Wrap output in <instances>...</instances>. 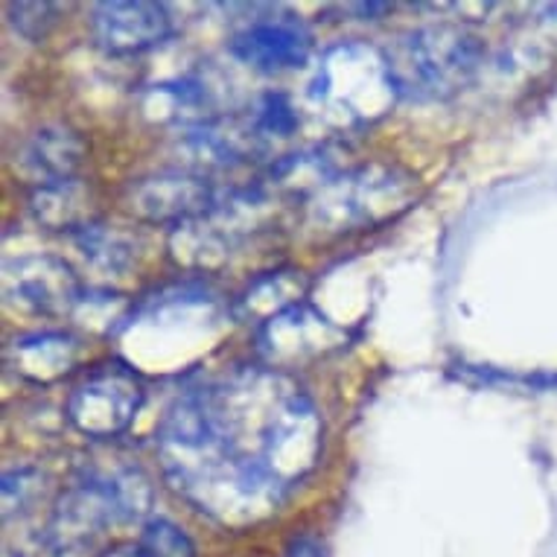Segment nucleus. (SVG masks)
I'll use <instances>...</instances> for the list:
<instances>
[{"instance_id": "obj_1", "label": "nucleus", "mask_w": 557, "mask_h": 557, "mask_svg": "<svg viewBox=\"0 0 557 557\" xmlns=\"http://www.w3.org/2000/svg\"><path fill=\"white\" fill-rule=\"evenodd\" d=\"M385 62L400 100L444 102L473 85L484 64V45L461 24L444 21L397 36Z\"/></svg>"}, {"instance_id": "obj_2", "label": "nucleus", "mask_w": 557, "mask_h": 557, "mask_svg": "<svg viewBox=\"0 0 557 557\" xmlns=\"http://www.w3.org/2000/svg\"><path fill=\"white\" fill-rule=\"evenodd\" d=\"M421 196L418 178L397 164H366L338 173L307 199V225L319 234H354L397 220Z\"/></svg>"}, {"instance_id": "obj_3", "label": "nucleus", "mask_w": 557, "mask_h": 557, "mask_svg": "<svg viewBox=\"0 0 557 557\" xmlns=\"http://www.w3.org/2000/svg\"><path fill=\"white\" fill-rule=\"evenodd\" d=\"M310 102L336 126H366L388 114L397 88L385 50L368 41H338L321 53L310 79Z\"/></svg>"}, {"instance_id": "obj_4", "label": "nucleus", "mask_w": 557, "mask_h": 557, "mask_svg": "<svg viewBox=\"0 0 557 557\" xmlns=\"http://www.w3.org/2000/svg\"><path fill=\"white\" fill-rule=\"evenodd\" d=\"M324 453V421L310 394L286 385L274 400L260 435L257 465L284 494L319 467Z\"/></svg>"}, {"instance_id": "obj_5", "label": "nucleus", "mask_w": 557, "mask_h": 557, "mask_svg": "<svg viewBox=\"0 0 557 557\" xmlns=\"http://www.w3.org/2000/svg\"><path fill=\"white\" fill-rule=\"evenodd\" d=\"M144 397H147L144 376L132 366L109 362V366L94 368L91 374L76 385L67 397L64 414L85 438L109 441L123 435L135 423Z\"/></svg>"}, {"instance_id": "obj_6", "label": "nucleus", "mask_w": 557, "mask_h": 557, "mask_svg": "<svg viewBox=\"0 0 557 557\" xmlns=\"http://www.w3.org/2000/svg\"><path fill=\"white\" fill-rule=\"evenodd\" d=\"M83 298V284L62 257L24 255L3 265V301L10 310L55 319L79 310Z\"/></svg>"}, {"instance_id": "obj_7", "label": "nucleus", "mask_w": 557, "mask_h": 557, "mask_svg": "<svg viewBox=\"0 0 557 557\" xmlns=\"http://www.w3.org/2000/svg\"><path fill=\"white\" fill-rule=\"evenodd\" d=\"M222 193L201 173L193 170H161L128 187L126 205L137 220L149 225L182 228L199 220L220 201Z\"/></svg>"}, {"instance_id": "obj_8", "label": "nucleus", "mask_w": 557, "mask_h": 557, "mask_svg": "<svg viewBox=\"0 0 557 557\" xmlns=\"http://www.w3.org/2000/svg\"><path fill=\"white\" fill-rule=\"evenodd\" d=\"M97 45L111 55H137L156 50L175 33L173 12L152 0H109L91 15Z\"/></svg>"}, {"instance_id": "obj_9", "label": "nucleus", "mask_w": 557, "mask_h": 557, "mask_svg": "<svg viewBox=\"0 0 557 557\" xmlns=\"http://www.w3.org/2000/svg\"><path fill=\"white\" fill-rule=\"evenodd\" d=\"M342 342H345V330L304 301L260 327V357L265 359V366L281 371L319 359L321 354L336 350Z\"/></svg>"}, {"instance_id": "obj_10", "label": "nucleus", "mask_w": 557, "mask_h": 557, "mask_svg": "<svg viewBox=\"0 0 557 557\" xmlns=\"http://www.w3.org/2000/svg\"><path fill=\"white\" fill-rule=\"evenodd\" d=\"M312 53L310 29L295 15H265L231 38V55L260 74H286L307 64Z\"/></svg>"}, {"instance_id": "obj_11", "label": "nucleus", "mask_w": 557, "mask_h": 557, "mask_svg": "<svg viewBox=\"0 0 557 557\" xmlns=\"http://www.w3.org/2000/svg\"><path fill=\"white\" fill-rule=\"evenodd\" d=\"M85 161V140L76 128L64 123H50L24 140L18 149V173L33 187L59 184L76 178V170Z\"/></svg>"}, {"instance_id": "obj_12", "label": "nucleus", "mask_w": 557, "mask_h": 557, "mask_svg": "<svg viewBox=\"0 0 557 557\" xmlns=\"http://www.w3.org/2000/svg\"><path fill=\"white\" fill-rule=\"evenodd\" d=\"M83 357V342L64 330H36L12 338L7 347V366L27 383H59L76 368Z\"/></svg>"}, {"instance_id": "obj_13", "label": "nucleus", "mask_w": 557, "mask_h": 557, "mask_svg": "<svg viewBox=\"0 0 557 557\" xmlns=\"http://www.w3.org/2000/svg\"><path fill=\"white\" fill-rule=\"evenodd\" d=\"M182 149L196 166H237L263 156L265 144L248 117H216L187 128Z\"/></svg>"}, {"instance_id": "obj_14", "label": "nucleus", "mask_w": 557, "mask_h": 557, "mask_svg": "<svg viewBox=\"0 0 557 557\" xmlns=\"http://www.w3.org/2000/svg\"><path fill=\"white\" fill-rule=\"evenodd\" d=\"M29 220L45 231H79L91 225L94 196L79 178L33 187L27 201Z\"/></svg>"}, {"instance_id": "obj_15", "label": "nucleus", "mask_w": 557, "mask_h": 557, "mask_svg": "<svg viewBox=\"0 0 557 557\" xmlns=\"http://www.w3.org/2000/svg\"><path fill=\"white\" fill-rule=\"evenodd\" d=\"M307 277L295 269H281V272H269L263 277H257L237 295L234 304V315L248 324H260L272 321L274 315H281L289 307L304 304L307 295Z\"/></svg>"}, {"instance_id": "obj_16", "label": "nucleus", "mask_w": 557, "mask_h": 557, "mask_svg": "<svg viewBox=\"0 0 557 557\" xmlns=\"http://www.w3.org/2000/svg\"><path fill=\"white\" fill-rule=\"evenodd\" d=\"M211 109V88L196 76H182V79H173V83L152 85L147 91V111L156 120H164V123H182L187 128H196L201 123L216 120Z\"/></svg>"}, {"instance_id": "obj_17", "label": "nucleus", "mask_w": 557, "mask_h": 557, "mask_svg": "<svg viewBox=\"0 0 557 557\" xmlns=\"http://www.w3.org/2000/svg\"><path fill=\"white\" fill-rule=\"evenodd\" d=\"M336 152L330 147H312L301 149L295 156H284L281 161H274L272 173H269V184L272 190L289 193V196H307L312 199L315 193L330 184L338 175Z\"/></svg>"}, {"instance_id": "obj_18", "label": "nucleus", "mask_w": 557, "mask_h": 557, "mask_svg": "<svg viewBox=\"0 0 557 557\" xmlns=\"http://www.w3.org/2000/svg\"><path fill=\"white\" fill-rule=\"evenodd\" d=\"M76 248L91 269L102 274H117L132 263V243L120 231L91 222L76 234Z\"/></svg>"}, {"instance_id": "obj_19", "label": "nucleus", "mask_w": 557, "mask_h": 557, "mask_svg": "<svg viewBox=\"0 0 557 557\" xmlns=\"http://www.w3.org/2000/svg\"><path fill=\"white\" fill-rule=\"evenodd\" d=\"M248 123L255 126V132L260 135L265 147H272L274 140H286L293 137V132L298 128V109L293 106V100L286 97L284 91H263L251 102L248 109Z\"/></svg>"}, {"instance_id": "obj_20", "label": "nucleus", "mask_w": 557, "mask_h": 557, "mask_svg": "<svg viewBox=\"0 0 557 557\" xmlns=\"http://www.w3.org/2000/svg\"><path fill=\"white\" fill-rule=\"evenodd\" d=\"M144 555L147 557H196V548H193L190 537L184 534L175 522L170 520H149L137 537Z\"/></svg>"}, {"instance_id": "obj_21", "label": "nucleus", "mask_w": 557, "mask_h": 557, "mask_svg": "<svg viewBox=\"0 0 557 557\" xmlns=\"http://www.w3.org/2000/svg\"><path fill=\"white\" fill-rule=\"evenodd\" d=\"M45 475L33 470V467H18V470H7L3 475V513L12 517L15 511H24L27 505L36 503L41 494Z\"/></svg>"}, {"instance_id": "obj_22", "label": "nucleus", "mask_w": 557, "mask_h": 557, "mask_svg": "<svg viewBox=\"0 0 557 557\" xmlns=\"http://www.w3.org/2000/svg\"><path fill=\"white\" fill-rule=\"evenodd\" d=\"M10 24L15 33H21L29 41L47 36V29L53 27L55 21V7L53 3H10Z\"/></svg>"}, {"instance_id": "obj_23", "label": "nucleus", "mask_w": 557, "mask_h": 557, "mask_svg": "<svg viewBox=\"0 0 557 557\" xmlns=\"http://www.w3.org/2000/svg\"><path fill=\"white\" fill-rule=\"evenodd\" d=\"M286 557H327V552H324V546H321L319 540H295L293 546L286 548Z\"/></svg>"}, {"instance_id": "obj_24", "label": "nucleus", "mask_w": 557, "mask_h": 557, "mask_svg": "<svg viewBox=\"0 0 557 557\" xmlns=\"http://www.w3.org/2000/svg\"><path fill=\"white\" fill-rule=\"evenodd\" d=\"M100 557H147L140 543H123V546H114L109 552H102Z\"/></svg>"}, {"instance_id": "obj_25", "label": "nucleus", "mask_w": 557, "mask_h": 557, "mask_svg": "<svg viewBox=\"0 0 557 557\" xmlns=\"http://www.w3.org/2000/svg\"><path fill=\"white\" fill-rule=\"evenodd\" d=\"M354 10H357L359 15H368V18H374V15H385V12H392V7H388V3H357Z\"/></svg>"}]
</instances>
